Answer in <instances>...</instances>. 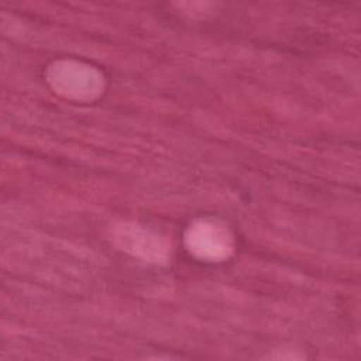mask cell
I'll use <instances>...</instances> for the list:
<instances>
[{
	"label": "cell",
	"mask_w": 361,
	"mask_h": 361,
	"mask_svg": "<svg viewBox=\"0 0 361 361\" xmlns=\"http://www.w3.org/2000/svg\"><path fill=\"white\" fill-rule=\"evenodd\" d=\"M48 82L59 94L92 100L103 90V76L93 66L76 61H58L47 72Z\"/></svg>",
	"instance_id": "6da1fadb"
},
{
	"label": "cell",
	"mask_w": 361,
	"mask_h": 361,
	"mask_svg": "<svg viewBox=\"0 0 361 361\" xmlns=\"http://www.w3.org/2000/svg\"><path fill=\"white\" fill-rule=\"evenodd\" d=\"M186 245L192 254L206 261H221L233 250V240L228 230L209 220L193 223L186 233Z\"/></svg>",
	"instance_id": "7a4b0ae2"
},
{
	"label": "cell",
	"mask_w": 361,
	"mask_h": 361,
	"mask_svg": "<svg viewBox=\"0 0 361 361\" xmlns=\"http://www.w3.org/2000/svg\"><path fill=\"white\" fill-rule=\"evenodd\" d=\"M116 240L118 245L134 257L144 261L161 262L168 255L166 243L148 228L138 224H121L116 230Z\"/></svg>",
	"instance_id": "3957f363"
}]
</instances>
